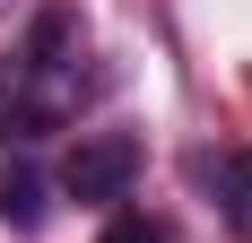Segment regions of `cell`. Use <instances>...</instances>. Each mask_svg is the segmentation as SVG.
<instances>
[{
  "label": "cell",
  "mask_w": 252,
  "mask_h": 243,
  "mask_svg": "<svg viewBox=\"0 0 252 243\" xmlns=\"http://www.w3.org/2000/svg\"><path fill=\"white\" fill-rule=\"evenodd\" d=\"M78 104H87V35H78V9H61V0H52L44 18L26 26V44H18V96H9V130L35 148L44 130H61Z\"/></svg>",
  "instance_id": "1"
},
{
  "label": "cell",
  "mask_w": 252,
  "mask_h": 243,
  "mask_svg": "<svg viewBox=\"0 0 252 243\" xmlns=\"http://www.w3.org/2000/svg\"><path fill=\"white\" fill-rule=\"evenodd\" d=\"M139 139L130 130H87V139L61 156V191L87 200V209H113V200H130V182H139Z\"/></svg>",
  "instance_id": "2"
},
{
  "label": "cell",
  "mask_w": 252,
  "mask_h": 243,
  "mask_svg": "<svg viewBox=\"0 0 252 243\" xmlns=\"http://www.w3.org/2000/svg\"><path fill=\"white\" fill-rule=\"evenodd\" d=\"M191 174H200L209 191H218L226 226L252 243V148H200V156H191Z\"/></svg>",
  "instance_id": "3"
},
{
  "label": "cell",
  "mask_w": 252,
  "mask_h": 243,
  "mask_svg": "<svg viewBox=\"0 0 252 243\" xmlns=\"http://www.w3.org/2000/svg\"><path fill=\"white\" fill-rule=\"evenodd\" d=\"M52 182H44V165H35V156H9V165H0V226H18V235H35V226H44V209H52Z\"/></svg>",
  "instance_id": "4"
},
{
  "label": "cell",
  "mask_w": 252,
  "mask_h": 243,
  "mask_svg": "<svg viewBox=\"0 0 252 243\" xmlns=\"http://www.w3.org/2000/svg\"><path fill=\"white\" fill-rule=\"evenodd\" d=\"M104 243H165V226H157V217H113Z\"/></svg>",
  "instance_id": "5"
}]
</instances>
